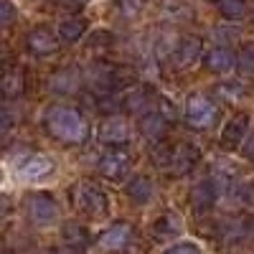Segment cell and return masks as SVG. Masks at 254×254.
<instances>
[{"label":"cell","mask_w":254,"mask_h":254,"mask_svg":"<svg viewBox=\"0 0 254 254\" xmlns=\"http://www.w3.org/2000/svg\"><path fill=\"white\" fill-rule=\"evenodd\" d=\"M247 130H249V117H247V115H237V117H231V120L224 125L221 135H219V145L224 147V150H231V153H234L237 147L244 142Z\"/></svg>","instance_id":"obj_7"},{"label":"cell","mask_w":254,"mask_h":254,"mask_svg":"<svg viewBox=\"0 0 254 254\" xmlns=\"http://www.w3.org/2000/svg\"><path fill=\"white\" fill-rule=\"evenodd\" d=\"M5 56H8V54H5L3 49H0V66H3V64H5Z\"/></svg>","instance_id":"obj_36"},{"label":"cell","mask_w":254,"mask_h":254,"mask_svg":"<svg viewBox=\"0 0 254 254\" xmlns=\"http://www.w3.org/2000/svg\"><path fill=\"white\" fill-rule=\"evenodd\" d=\"M237 66H239V71L247 74V76L254 74V44H247V46L239 49V54H237Z\"/></svg>","instance_id":"obj_24"},{"label":"cell","mask_w":254,"mask_h":254,"mask_svg":"<svg viewBox=\"0 0 254 254\" xmlns=\"http://www.w3.org/2000/svg\"><path fill=\"white\" fill-rule=\"evenodd\" d=\"M99 140L102 142H110V145H125L127 140H130V125H127L120 115H110L107 120H104L99 125L97 130Z\"/></svg>","instance_id":"obj_8"},{"label":"cell","mask_w":254,"mask_h":254,"mask_svg":"<svg viewBox=\"0 0 254 254\" xmlns=\"http://www.w3.org/2000/svg\"><path fill=\"white\" fill-rule=\"evenodd\" d=\"M158 112H160V115H163L165 120H171V117L176 115V110H173V104H171V102H168L165 97L160 99V107H158Z\"/></svg>","instance_id":"obj_32"},{"label":"cell","mask_w":254,"mask_h":254,"mask_svg":"<svg viewBox=\"0 0 254 254\" xmlns=\"http://www.w3.org/2000/svg\"><path fill=\"white\" fill-rule=\"evenodd\" d=\"M234 33H237L234 28H221V26H219V28L214 31V36H216V38H221V41H229V38H234Z\"/></svg>","instance_id":"obj_33"},{"label":"cell","mask_w":254,"mask_h":254,"mask_svg":"<svg viewBox=\"0 0 254 254\" xmlns=\"http://www.w3.org/2000/svg\"><path fill=\"white\" fill-rule=\"evenodd\" d=\"M120 5L127 15H135L140 8H142V0H120Z\"/></svg>","instance_id":"obj_31"},{"label":"cell","mask_w":254,"mask_h":254,"mask_svg":"<svg viewBox=\"0 0 254 254\" xmlns=\"http://www.w3.org/2000/svg\"><path fill=\"white\" fill-rule=\"evenodd\" d=\"M127 198L132 203H147L153 198V181L147 176H135L130 183H127Z\"/></svg>","instance_id":"obj_18"},{"label":"cell","mask_w":254,"mask_h":254,"mask_svg":"<svg viewBox=\"0 0 254 254\" xmlns=\"http://www.w3.org/2000/svg\"><path fill=\"white\" fill-rule=\"evenodd\" d=\"M163 254H201V249H198V244H193V242H178V244H173V247H168Z\"/></svg>","instance_id":"obj_27"},{"label":"cell","mask_w":254,"mask_h":254,"mask_svg":"<svg viewBox=\"0 0 254 254\" xmlns=\"http://www.w3.org/2000/svg\"><path fill=\"white\" fill-rule=\"evenodd\" d=\"M198 158H201L198 147L183 142V145H178L176 150H173V158H171V165H168V168H171L176 176H183V173H188L190 168L198 163Z\"/></svg>","instance_id":"obj_12"},{"label":"cell","mask_w":254,"mask_h":254,"mask_svg":"<svg viewBox=\"0 0 254 254\" xmlns=\"http://www.w3.org/2000/svg\"><path fill=\"white\" fill-rule=\"evenodd\" d=\"M23 87H26V79L20 71H8L3 79H0V92L5 97H20L23 94Z\"/></svg>","instance_id":"obj_21"},{"label":"cell","mask_w":254,"mask_h":254,"mask_svg":"<svg viewBox=\"0 0 254 254\" xmlns=\"http://www.w3.org/2000/svg\"><path fill=\"white\" fill-rule=\"evenodd\" d=\"M71 198L76 203V208L81 211V214H87L92 219H99L107 214V196H104V190L92 183V181H81L71 188Z\"/></svg>","instance_id":"obj_2"},{"label":"cell","mask_w":254,"mask_h":254,"mask_svg":"<svg viewBox=\"0 0 254 254\" xmlns=\"http://www.w3.org/2000/svg\"><path fill=\"white\" fill-rule=\"evenodd\" d=\"M56 46H59V36H54V31L46 28V26H38V28H33L28 33V49L33 54H38V56L54 54Z\"/></svg>","instance_id":"obj_11"},{"label":"cell","mask_w":254,"mask_h":254,"mask_svg":"<svg viewBox=\"0 0 254 254\" xmlns=\"http://www.w3.org/2000/svg\"><path fill=\"white\" fill-rule=\"evenodd\" d=\"M216 8L226 20H242L249 10L247 0H216Z\"/></svg>","instance_id":"obj_20"},{"label":"cell","mask_w":254,"mask_h":254,"mask_svg":"<svg viewBox=\"0 0 254 254\" xmlns=\"http://www.w3.org/2000/svg\"><path fill=\"white\" fill-rule=\"evenodd\" d=\"M242 155H244L247 160H254V130H252V135L244 137V142H242Z\"/></svg>","instance_id":"obj_30"},{"label":"cell","mask_w":254,"mask_h":254,"mask_svg":"<svg viewBox=\"0 0 254 254\" xmlns=\"http://www.w3.org/2000/svg\"><path fill=\"white\" fill-rule=\"evenodd\" d=\"M153 231H155L158 237H173V234H178V231H181V221H178L176 214H165V216H160L153 224Z\"/></svg>","instance_id":"obj_23"},{"label":"cell","mask_w":254,"mask_h":254,"mask_svg":"<svg viewBox=\"0 0 254 254\" xmlns=\"http://www.w3.org/2000/svg\"><path fill=\"white\" fill-rule=\"evenodd\" d=\"M64 239H66V244L71 249H84L89 244V234L81 224H66L64 226Z\"/></svg>","instance_id":"obj_22"},{"label":"cell","mask_w":254,"mask_h":254,"mask_svg":"<svg viewBox=\"0 0 254 254\" xmlns=\"http://www.w3.org/2000/svg\"><path fill=\"white\" fill-rule=\"evenodd\" d=\"M122 107H125V112H130L135 117H142V115H147L153 110V97H150L147 89L140 87V89L130 92L127 97H122Z\"/></svg>","instance_id":"obj_16"},{"label":"cell","mask_w":254,"mask_h":254,"mask_svg":"<svg viewBox=\"0 0 254 254\" xmlns=\"http://www.w3.org/2000/svg\"><path fill=\"white\" fill-rule=\"evenodd\" d=\"M8 208H10V198L8 196H0V219L8 214Z\"/></svg>","instance_id":"obj_34"},{"label":"cell","mask_w":254,"mask_h":254,"mask_svg":"<svg viewBox=\"0 0 254 254\" xmlns=\"http://www.w3.org/2000/svg\"><path fill=\"white\" fill-rule=\"evenodd\" d=\"M216 198H219V190H216L214 181H201V183H196L193 190H190V206H193L196 214L211 211L214 203H216Z\"/></svg>","instance_id":"obj_10"},{"label":"cell","mask_w":254,"mask_h":254,"mask_svg":"<svg viewBox=\"0 0 254 254\" xmlns=\"http://www.w3.org/2000/svg\"><path fill=\"white\" fill-rule=\"evenodd\" d=\"M130 239H132V229L127 224H115L99 237V247L107 252H120L130 244Z\"/></svg>","instance_id":"obj_13"},{"label":"cell","mask_w":254,"mask_h":254,"mask_svg":"<svg viewBox=\"0 0 254 254\" xmlns=\"http://www.w3.org/2000/svg\"><path fill=\"white\" fill-rule=\"evenodd\" d=\"M15 20V5L10 0H0V26H10Z\"/></svg>","instance_id":"obj_28"},{"label":"cell","mask_w":254,"mask_h":254,"mask_svg":"<svg viewBox=\"0 0 254 254\" xmlns=\"http://www.w3.org/2000/svg\"><path fill=\"white\" fill-rule=\"evenodd\" d=\"M10 127H13V115L0 110V137L8 135V132H10Z\"/></svg>","instance_id":"obj_29"},{"label":"cell","mask_w":254,"mask_h":254,"mask_svg":"<svg viewBox=\"0 0 254 254\" xmlns=\"http://www.w3.org/2000/svg\"><path fill=\"white\" fill-rule=\"evenodd\" d=\"M110 46H112V36L107 31L92 33V38H89V49L92 51H104V49H110Z\"/></svg>","instance_id":"obj_26"},{"label":"cell","mask_w":254,"mask_h":254,"mask_svg":"<svg viewBox=\"0 0 254 254\" xmlns=\"http://www.w3.org/2000/svg\"><path fill=\"white\" fill-rule=\"evenodd\" d=\"M99 173L107 181H122L130 173V155L125 150H112L99 158Z\"/></svg>","instance_id":"obj_6"},{"label":"cell","mask_w":254,"mask_h":254,"mask_svg":"<svg viewBox=\"0 0 254 254\" xmlns=\"http://www.w3.org/2000/svg\"><path fill=\"white\" fill-rule=\"evenodd\" d=\"M28 219L36 224V226H51L59 221L61 211H59V203L51 193H44V190H38V193L28 196Z\"/></svg>","instance_id":"obj_4"},{"label":"cell","mask_w":254,"mask_h":254,"mask_svg":"<svg viewBox=\"0 0 254 254\" xmlns=\"http://www.w3.org/2000/svg\"><path fill=\"white\" fill-rule=\"evenodd\" d=\"M54 254H79V249H71V247H64V249H56Z\"/></svg>","instance_id":"obj_35"},{"label":"cell","mask_w":254,"mask_h":254,"mask_svg":"<svg viewBox=\"0 0 254 254\" xmlns=\"http://www.w3.org/2000/svg\"><path fill=\"white\" fill-rule=\"evenodd\" d=\"M54 160L44 153H31V155H23V158H18L15 165H13V173L18 181H23V183H38V181H44L54 173Z\"/></svg>","instance_id":"obj_3"},{"label":"cell","mask_w":254,"mask_h":254,"mask_svg":"<svg viewBox=\"0 0 254 254\" xmlns=\"http://www.w3.org/2000/svg\"><path fill=\"white\" fill-rule=\"evenodd\" d=\"M165 130H168V120L158 110H150L147 115L140 117V132L150 142H160L163 135H165Z\"/></svg>","instance_id":"obj_15"},{"label":"cell","mask_w":254,"mask_h":254,"mask_svg":"<svg viewBox=\"0 0 254 254\" xmlns=\"http://www.w3.org/2000/svg\"><path fill=\"white\" fill-rule=\"evenodd\" d=\"M201 38L196 36H188V38H181L178 41V46L173 49V61H176V66H193V64L201 59Z\"/></svg>","instance_id":"obj_9"},{"label":"cell","mask_w":254,"mask_h":254,"mask_svg":"<svg viewBox=\"0 0 254 254\" xmlns=\"http://www.w3.org/2000/svg\"><path fill=\"white\" fill-rule=\"evenodd\" d=\"M234 64H237V54L231 49H226V46H216V49H211L206 54V66H208V71H214V74L231 71Z\"/></svg>","instance_id":"obj_14"},{"label":"cell","mask_w":254,"mask_h":254,"mask_svg":"<svg viewBox=\"0 0 254 254\" xmlns=\"http://www.w3.org/2000/svg\"><path fill=\"white\" fill-rule=\"evenodd\" d=\"M216 107L211 104V99L201 97V94H190L186 102V122L190 127H198V130H206V127L214 125L216 120Z\"/></svg>","instance_id":"obj_5"},{"label":"cell","mask_w":254,"mask_h":254,"mask_svg":"<svg viewBox=\"0 0 254 254\" xmlns=\"http://www.w3.org/2000/svg\"><path fill=\"white\" fill-rule=\"evenodd\" d=\"M81 84V74L76 69H61L51 76V92L56 94H74Z\"/></svg>","instance_id":"obj_17"},{"label":"cell","mask_w":254,"mask_h":254,"mask_svg":"<svg viewBox=\"0 0 254 254\" xmlns=\"http://www.w3.org/2000/svg\"><path fill=\"white\" fill-rule=\"evenodd\" d=\"M84 33H87V23L81 18H64L59 23V31H56V36L64 44H76V41L84 38Z\"/></svg>","instance_id":"obj_19"},{"label":"cell","mask_w":254,"mask_h":254,"mask_svg":"<svg viewBox=\"0 0 254 254\" xmlns=\"http://www.w3.org/2000/svg\"><path fill=\"white\" fill-rule=\"evenodd\" d=\"M247 87H244V81H237V79H224L219 84V94H224L226 99H239L244 97Z\"/></svg>","instance_id":"obj_25"},{"label":"cell","mask_w":254,"mask_h":254,"mask_svg":"<svg viewBox=\"0 0 254 254\" xmlns=\"http://www.w3.org/2000/svg\"><path fill=\"white\" fill-rule=\"evenodd\" d=\"M46 122H49L51 135L64 140V142H84L87 140V122L71 107H64V104L51 107L46 112Z\"/></svg>","instance_id":"obj_1"}]
</instances>
